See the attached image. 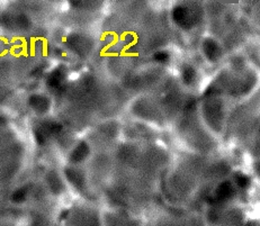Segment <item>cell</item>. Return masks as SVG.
<instances>
[{"label": "cell", "instance_id": "6da1fadb", "mask_svg": "<svg viewBox=\"0 0 260 226\" xmlns=\"http://www.w3.org/2000/svg\"><path fill=\"white\" fill-rule=\"evenodd\" d=\"M203 51H204V54L206 55V58L209 59L212 62H215V61L220 58L221 55V50L220 46L211 39L206 40L204 42V45H203Z\"/></svg>", "mask_w": 260, "mask_h": 226}, {"label": "cell", "instance_id": "7a4b0ae2", "mask_svg": "<svg viewBox=\"0 0 260 226\" xmlns=\"http://www.w3.org/2000/svg\"><path fill=\"white\" fill-rule=\"evenodd\" d=\"M28 104L35 111H38V112L48 111L49 107H50L49 99L46 98L45 96H41V95L30 96Z\"/></svg>", "mask_w": 260, "mask_h": 226}, {"label": "cell", "instance_id": "3957f363", "mask_svg": "<svg viewBox=\"0 0 260 226\" xmlns=\"http://www.w3.org/2000/svg\"><path fill=\"white\" fill-rule=\"evenodd\" d=\"M88 154H89V147H88V145L85 142H81L76 146L75 150L72 151L70 159L72 162L79 163L85 160V159L88 157Z\"/></svg>", "mask_w": 260, "mask_h": 226}, {"label": "cell", "instance_id": "277c9868", "mask_svg": "<svg viewBox=\"0 0 260 226\" xmlns=\"http://www.w3.org/2000/svg\"><path fill=\"white\" fill-rule=\"evenodd\" d=\"M233 195V187L230 182H223L217 187L215 197L218 200H225Z\"/></svg>", "mask_w": 260, "mask_h": 226}, {"label": "cell", "instance_id": "5b68a950", "mask_svg": "<svg viewBox=\"0 0 260 226\" xmlns=\"http://www.w3.org/2000/svg\"><path fill=\"white\" fill-rule=\"evenodd\" d=\"M67 177L68 180L72 184H75L77 188H82L81 186H84V177H81L79 172H77L75 170H68Z\"/></svg>", "mask_w": 260, "mask_h": 226}, {"label": "cell", "instance_id": "8992f818", "mask_svg": "<svg viewBox=\"0 0 260 226\" xmlns=\"http://www.w3.org/2000/svg\"><path fill=\"white\" fill-rule=\"evenodd\" d=\"M196 78V72L195 70L191 68V66L187 65L183 70V81L185 82L186 85H190L193 84V81Z\"/></svg>", "mask_w": 260, "mask_h": 226}, {"label": "cell", "instance_id": "52a82bcc", "mask_svg": "<svg viewBox=\"0 0 260 226\" xmlns=\"http://www.w3.org/2000/svg\"><path fill=\"white\" fill-rule=\"evenodd\" d=\"M62 78H63V73H62L61 71L56 70L50 74L48 82L51 87H58L62 82Z\"/></svg>", "mask_w": 260, "mask_h": 226}, {"label": "cell", "instance_id": "ba28073f", "mask_svg": "<svg viewBox=\"0 0 260 226\" xmlns=\"http://www.w3.org/2000/svg\"><path fill=\"white\" fill-rule=\"evenodd\" d=\"M50 187L54 193H59L61 190L62 188L61 180L56 174H52V177H50Z\"/></svg>", "mask_w": 260, "mask_h": 226}, {"label": "cell", "instance_id": "9c48e42d", "mask_svg": "<svg viewBox=\"0 0 260 226\" xmlns=\"http://www.w3.org/2000/svg\"><path fill=\"white\" fill-rule=\"evenodd\" d=\"M236 182H237V184H238L239 187L244 188V187H247L248 184H249V179L246 176H243V174H239V176L236 179Z\"/></svg>", "mask_w": 260, "mask_h": 226}, {"label": "cell", "instance_id": "30bf717a", "mask_svg": "<svg viewBox=\"0 0 260 226\" xmlns=\"http://www.w3.org/2000/svg\"><path fill=\"white\" fill-rule=\"evenodd\" d=\"M25 196H26L25 190L24 189H19V190H17V192L13 195V200H14V202L20 203V202H23V200L25 199Z\"/></svg>", "mask_w": 260, "mask_h": 226}, {"label": "cell", "instance_id": "8fae6325", "mask_svg": "<svg viewBox=\"0 0 260 226\" xmlns=\"http://www.w3.org/2000/svg\"><path fill=\"white\" fill-rule=\"evenodd\" d=\"M154 60L157 62H167L169 60V54L167 52H158L154 55Z\"/></svg>", "mask_w": 260, "mask_h": 226}]
</instances>
